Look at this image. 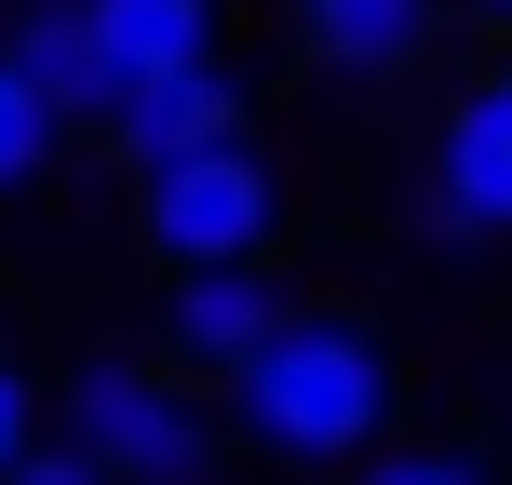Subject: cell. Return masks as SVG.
Segmentation results:
<instances>
[{
    "label": "cell",
    "mask_w": 512,
    "mask_h": 485,
    "mask_svg": "<svg viewBox=\"0 0 512 485\" xmlns=\"http://www.w3.org/2000/svg\"><path fill=\"white\" fill-rule=\"evenodd\" d=\"M230 418L270 459H364V445H391V418H405V364H391L378 324H351V310H283L270 337L230 364Z\"/></svg>",
    "instance_id": "1"
},
{
    "label": "cell",
    "mask_w": 512,
    "mask_h": 485,
    "mask_svg": "<svg viewBox=\"0 0 512 485\" xmlns=\"http://www.w3.org/2000/svg\"><path fill=\"white\" fill-rule=\"evenodd\" d=\"M54 432H68L108 485H216V418L189 405L162 364H135V351L68 364V391H54Z\"/></svg>",
    "instance_id": "2"
},
{
    "label": "cell",
    "mask_w": 512,
    "mask_h": 485,
    "mask_svg": "<svg viewBox=\"0 0 512 485\" xmlns=\"http://www.w3.org/2000/svg\"><path fill=\"white\" fill-rule=\"evenodd\" d=\"M135 243L162 270H203V256H270L283 243V176L243 149V135H203V149L149 162L135 176Z\"/></svg>",
    "instance_id": "3"
},
{
    "label": "cell",
    "mask_w": 512,
    "mask_h": 485,
    "mask_svg": "<svg viewBox=\"0 0 512 485\" xmlns=\"http://www.w3.org/2000/svg\"><path fill=\"white\" fill-rule=\"evenodd\" d=\"M432 216L459 243H499L512 230V68H486L432 135Z\"/></svg>",
    "instance_id": "4"
},
{
    "label": "cell",
    "mask_w": 512,
    "mask_h": 485,
    "mask_svg": "<svg viewBox=\"0 0 512 485\" xmlns=\"http://www.w3.org/2000/svg\"><path fill=\"white\" fill-rule=\"evenodd\" d=\"M108 122V149L149 176V162H176V149H203V135H243V81H230V54H189V68H149V81H122V95L95 108Z\"/></svg>",
    "instance_id": "5"
},
{
    "label": "cell",
    "mask_w": 512,
    "mask_h": 485,
    "mask_svg": "<svg viewBox=\"0 0 512 485\" xmlns=\"http://www.w3.org/2000/svg\"><path fill=\"white\" fill-rule=\"evenodd\" d=\"M270 324H283L270 256H203V270H176V283H162V351H176V364H203V378H230V364H243Z\"/></svg>",
    "instance_id": "6"
},
{
    "label": "cell",
    "mask_w": 512,
    "mask_h": 485,
    "mask_svg": "<svg viewBox=\"0 0 512 485\" xmlns=\"http://www.w3.org/2000/svg\"><path fill=\"white\" fill-rule=\"evenodd\" d=\"M297 41L337 81H405L445 41V0H297Z\"/></svg>",
    "instance_id": "7"
},
{
    "label": "cell",
    "mask_w": 512,
    "mask_h": 485,
    "mask_svg": "<svg viewBox=\"0 0 512 485\" xmlns=\"http://www.w3.org/2000/svg\"><path fill=\"white\" fill-rule=\"evenodd\" d=\"M0 68H14V81H27V95H41L68 135L95 122L108 95H122V81H108V54H95V27H81V0H27V14L0 27Z\"/></svg>",
    "instance_id": "8"
},
{
    "label": "cell",
    "mask_w": 512,
    "mask_h": 485,
    "mask_svg": "<svg viewBox=\"0 0 512 485\" xmlns=\"http://www.w3.org/2000/svg\"><path fill=\"white\" fill-rule=\"evenodd\" d=\"M81 27H95L108 81H149V68L216 54V0H81Z\"/></svg>",
    "instance_id": "9"
},
{
    "label": "cell",
    "mask_w": 512,
    "mask_h": 485,
    "mask_svg": "<svg viewBox=\"0 0 512 485\" xmlns=\"http://www.w3.org/2000/svg\"><path fill=\"white\" fill-rule=\"evenodd\" d=\"M54 149H68V122H54V108L27 95L14 68H0V203H14V189H41V176H54Z\"/></svg>",
    "instance_id": "10"
},
{
    "label": "cell",
    "mask_w": 512,
    "mask_h": 485,
    "mask_svg": "<svg viewBox=\"0 0 512 485\" xmlns=\"http://www.w3.org/2000/svg\"><path fill=\"white\" fill-rule=\"evenodd\" d=\"M351 485H486V472H472L459 445H364Z\"/></svg>",
    "instance_id": "11"
},
{
    "label": "cell",
    "mask_w": 512,
    "mask_h": 485,
    "mask_svg": "<svg viewBox=\"0 0 512 485\" xmlns=\"http://www.w3.org/2000/svg\"><path fill=\"white\" fill-rule=\"evenodd\" d=\"M41 445V391H27V364H0V472Z\"/></svg>",
    "instance_id": "12"
},
{
    "label": "cell",
    "mask_w": 512,
    "mask_h": 485,
    "mask_svg": "<svg viewBox=\"0 0 512 485\" xmlns=\"http://www.w3.org/2000/svg\"><path fill=\"white\" fill-rule=\"evenodd\" d=\"M0 485H108V472H95V459H81V445H68V432H54V445H27V459H14V472H0Z\"/></svg>",
    "instance_id": "13"
},
{
    "label": "cell",
    "mask_w": 512,
    "mask_h": 485,
    "mask_svg": "<svg viewBox=\"0 0 512 485\" xmlns=\"http://www.w3.org/2000/svg\"><path fill=\"white\" fill-rule=\"evenodd\" d=\"M472 14H486V27H512V0H472Z\"/></svg>",
    "instance_id": "14"
}]
</instances>
